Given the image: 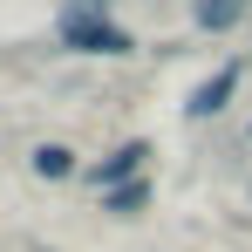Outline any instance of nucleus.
Here are the masks:
<instances>
[{
	"label": "nucleus",
	"instance_id": "f257e3e1",
	"mask_svg": "<svg viewBox=\"0 0 252 252\" xmlns=\"http://www.w3.org/2000/svg\"><path fill=\"white\" fill-rule=\"evenodd\" d=\"M62 41L75 48V55H129V48H136L123 28H116V21H102V14H82V7L62 21Z\"/></svg>",
	"mask_w": 252,
	"mask_h": 252
},
{
	"label": "nucleus",
	"instance_id": "f03ea898",
	"mask_svg": "<svg viewBox=\"0 0 252 252\" xmlns=\"http://www.w3.org/2000/svg\"><path fill=\"white\" fill-rule=\"evenodd\" d=\"M143 157H150V143H123L116 157H102V164H95V191H123L129 177L143 170Z\"/></svg>",
	"mask_w": 252,
	"mask_h": 252
},
{
	"label": "nucleus",
	"instance_id": "7ed1b4c3",
	"mask_svg": "<svg viewBox=\"0 0 252 252\" xmlns=\"http://www.w3.org/2000/svg\"><path fill=\"white\" fill-rule=\"evenodd\" d=\"M232 89H239V68H218L211 82L191 89V102H184V109H191V116H211V109H225V95H232Z\"/></svg>",
	"mask_w": 252,
	"mask_h": 252
},
{
	"label": "nucleus",
	"instance_id": "20e7f679",
	"mask_svg": "<svg viewBox=\"0 0 252 252\" xmlns=\"http://www.w3.org/2000/svg\"><path fill=\"white\" fill-rule=\"evenodd\" d=\"M191 14H198V28H232L239 21V0H198Z\"/></svg>",
	"mask_w": 252,
	"mask_h": 252
},
{
	"label": "nucleus",
	"instance_id": "39448f33",
	"mask_svg": "<svg viewBox=\"0 0 252 252\" xmlns=\"http://www.w3.org/2000/svg\"><path fill=\"white\" fill-rule=\"evenodd\" d=\"M34 170H41V177H68V170H75V157H68L62 143H41V150H34Z\"/></svg>",
	"mask_w": 252,
	"mask_h": 252
},
{
	"label": "nucleus",
	"instance_id": "423d86ee",
	"mask_svg": "<svg viewBox=\"0 0 252 252\" xmlns=\"http://www.w3.org/2000/svg\"><path fill=\"white\" fill-rule=\"evenodd\" d=\"M102 205H109V211H136V205H143V184H123V191H102Z\"/></svg>",
	"mask_w": 252,
	"mask_h": 252
},
{
	"label": "nucleus",
	"instance_id": "0eeeda50",
	"mask_svg": "<svg viewBox=\"0 0 252 252\" xmlns=\"http://www.w3.org/2000/svg\"><path fill=\"white\" fill-rule=\"evenodd\" d=\"M95 7H109V0H82V14H95Z\"/></svg>",
	"mask_w": 252,
	"mask_h": 252
}]
</instances>
